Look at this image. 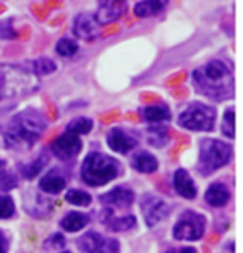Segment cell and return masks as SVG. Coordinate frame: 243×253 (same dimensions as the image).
<instances>
[{"instance_id":"obj_1","label":"cell","mask_w":243,"mask_h":253,"mask_svg":"<svg viewBox=\"0 0 243 253\" xmlns=\"http://www.w3.org/2000/svg\"><path fill=\"white\" fill-rule=\"evenodd\" d=\"M47 125L48 120L40 112L27 108L13 115L3 128V142L10 150L29 152L47 130Z\"/></svg>"},{"instance_id":"obj_2","label":"cell","mask_w":243,"mask_h":253,"mask_svg":"<svg viewBox=\"0 0 243 253\" xmlns=\"http://www.w3.org/2000/svg\"><path fill=\"white\" fill-rule=\"evenodd\" d=\"M193 80L197 84V88L213 100H227L233 97V92H235V80H233L232 72L220 60H213L195 70Z\"/></svg>"},{"instance_id":"obj_3","label":"cell","mask_w":243,"mask_h":253,"mask_svg":"<svg viewBox=\"0 0 243 253\" xmlns=\"http://www.w3.org/2000/svg\"><path fill=\"white\" fill-rule=\"evenodd\" d=\"M40 88V79L32 70L15 63H0V102L32 95Z\"/></svg>"},{"instance_id":"obj_4","label":"cell","mask_w":243,"mask_h":253,"mask_svg":"<svg viewBox=\"0 0 243 253\" xmlns=\"http://www.w3.org/2000/svg\"><path fill=\"white\" fill-rule=\"evenodd\" d=\"M120 171L119 162L102 152H90L82 165V180L90 187H102L117 178Z\"/></svg>"},{"instance_id":"obj_5","label":"cell","mask_w":243,"mask_h":253,"mask_svg":"<svg viewBox=\"0 0 243 253\" xmlns=\"http://www.w3.org/2000/svg\"><path fill=\"white\" fill-rule=\"evenodd\" d=\"M232 147L222 140L205 138L200 142L199 171L202 175H211L230 162Z\"/></svg>"},{"instance_id":"obj_6","label":"cell","mask_w":243,"mask_h":253,"mask_svg":"<svg viewBox=\"0 0 243 253\" xmlns=\"http://www.w3.org/2000/svg\"><path fill=\"white\" fill-rule=\"evenodd\" d=\"M215 120H217L215 108L200 102L190 103L178 115V125L187 130H195V132H210V130H213Z\"/></svg>"},{"instance_id":"obj_7","label":"cell","mask_w":243,"mask_h":253,"mask_svg":"<svg viewBox=\"0 0 243 253\" xmlns=\"http://www.w3.org/2000/svg\"><path fill=\"white\" fill-rule=\"evenodd\" d=\"M206 220L203 215L197 213V211L187 210L180 215L178 221L173 227V237L177 240L183 242H195L200 240L205 233Z\"/></svg>"},{"instance_id":"obj_8","label":"cell","mask_w":243,"mask_h":253,"mask_svg":"<svg viewBox=\"0 0 243 253\" xmlns=\"http://www.w3.org/2000/svg\"><path fill=\"white\" fill-rule=\"evenodd\" d=\"M82 147H83L82 138L72 132H67V130L60 137L53 140L50 145L53 155L58 157L60 160H72V158H75L82 152Z\"/></svg>"},{"instance_id":"obj_9","label":"cell","mask_w":243,"mask_h":253,"mask_svg":"<svg viewBox=\"0 0 243 253\" xmlns=\"http://www.w3.org/2000/svg\"><path fill=\"white\" fill-rule=\"evenodd\" d=\"M142 213L148 227H155L170 213V205L163 198L155 195H145L142 198Z\"/></svg>"},{"instance_id":"obj_10","label":"cell","mask_w":243,"mask_h":253,"mask_svg":"<svg viewBox=\"0 0 243 253\" xmlns=\"http://www.w3.org/2000/svg\"><path fill=\"white\" fill-rule=\"evenodd\" d=\"M127 10V2H119V0H107V2H100L97 7V12L93 13V19L97 24L107 25L110 22L119 20Z\"/></svg>"},{"instance_id":"obj_11","label":"cell","mask_w":243,"mask_h":253,"mask_svg":"<svg viewBox=\"0 0 243 253\" xmlns=\"http://www.w3.org/2000/svg\"><path fill=\"white\" fill-rule=\"evenodd\" d=\"M107 143L117 153H128L137 147V138H133L127 130L120 128V126H114L107 135Z\"/></svg>"},{"instance_id":"obj_12","label":"cell","mask_w":243,"mask_h":253,"mask_svg":"<svg viewBox=\"0 0 243 253\" xmlns=\"http://www.w3.org/2000/svg\"><path fill=\"white\" fill-rule=\"evenodd\" d=\"M74 34L82 40H93L98 35V24L90 13H80L74 20Z\"/></svg>"},{"instance_id":"obj_13","label":"cell","mask_w":243,"mask_h":253,"mask_svg":"<svg viewBox=\"0 0 243 253\" xmlns=\"http://www.w3.org/2000/svg\"><path fill=\"white\" fill-rule=\"evenodd\" d=\"M100 202L107 207H119V209H123V207H130L135 202V193L130 188L125 187H117L114 190H110L109 193L100 197Z\"/></svg>"},{"instance_id":"obj_14","label":"cell","mask_w":243,"mask_h":253,"mask_svg":"<svg viewBox=\"0 0 243 253\" xmlns=\"http://www.w3.org/2000/svg\"><path fill=\"white\" fill-rule=\"evenodd\" d=\"M173 187L177 190L178 195L183 198L192 200V198L197 197V185L192 180L190 175H188V171L183 169H178L173 173Z\"/></svg>"},{"instance_id":"obj_15","label":"cell","mask_w":243,"mask_h":253,"mask_svg":"<svg viewBox=\"0 0 243 253\" xmlns=\"http://www.w3.org/2000/svg\"><path fill=\"white\" fill-rule=\"evenodd\" d=\"M39 187L42 192L52 193L53 195V193H60L62 190L67 187V180H65L64 175H62L60 170L52 169V170H48L42 178H40Z\"/></svg>"},{"instance_id":"obj_16","label":"cell","mask_w":243,"mask_h":253,"mask_svg":"<svg viewBox=\"0 0 243 253\" xmlns=\"http://www.w3.org/2000/svg\"><path fill=\"white\" fill-rule=\"evenodd\" d=\"M205 200L211 207H223L230 200V190L222 182L211 183L205 192Z\"/></svg>"},{"instance_id":"obj_17","label":"cell","mask_w":243,"mask_h":253,"mask_svg":"<svg viewBox=\"0 0 243 253\" xmlns=\"http://www.w3.org/2000/svg\"><path fill=\"white\" fill-rule=\"evenodd\" d=\"M132 167L140 173H154L159 169V160L148 152H137L132 157Z\"/></svg>"},{"instance_id":"obj_18","label":"cell","mask_w":243,"mask_h":253,"mask_svg":"<svg viewBox=\"0 0 243 253\" xmlns=\"http://www.w3.org/2000/svg\"><path fill=\"white\" fill-rule=\"evenodd\" d=\"M88 215L85 213H79V211H70L67 213L60 221V227L65 230V232H80L83 227L88 225Z\"/></svg>"},{"instance_id":"obj_19","label":"cell","mask_w":243,"mask_h":253,"mask_svg":"<svg viewBox=\"0 0 243 253\" xmlns=\"http://www.w3.org/2000/svg\"><path fill=\"white\" fill-rule=\"evenodd\" d=\"M142 115L148 124H163L172 119V114L165 105H150L142 110Z\"/></svg>"},{"instance_id":"obj_20","label":"cell","mask_w":243,"mask_h":253,"mask_svg":"<svg viewBox=\"0 0 243 253\" xmlns=\"http://www.w3.org/2000/svg\"><path fill=\"white\" fill-rule=\"evenodd\" d=\"M166 2H162V0H143V2H137L135 3V15L137 17H150V15H157L159 12H162L165 8Z\"/></svg>"},{"instance_id":"obj_21","label":"cell","mask_w":243,"mask_h":253,"mask_svg":"<svg viewBox=\"0 0 243 253\" xmlns=\"http://www.w3.org/2000/svg\"><path fill=\"white\" fill-rule=\"evenodd\" d=\"M170 142V133L165 125H150L148 128V143L154 147H165Z\"/></svg>"},{"instance_id":"obj_22","label":"cell","mask_w":243,"mask_h":253,"mask_svg":"<svg viewBox=\"0 0 243 253\" xmlns=\"http://www.w3.org/2000/svg\"><path fill=\"white\" fill-rule=\"evenodd\" d=\"M48 162V157L45 155V153H42V155H39L37 158H35L34 162H30V164H25L20 167V173L22 177L27 178V180H32L35 178L37 175L40 173V171L43 170L45 164Z\"/></svg>"},{"instance_id":"obj_23","label":"cell","mask_w":243,"mask_h":253,"mask_svg":"<svg viewBox=\"0 0 243 253\" xmlns=\"http://www.w3.org/2000/svg\"><path fill=\"white\" fill-rule=\"evenodd\" d=\"M103 243H105V238H103L102 235H98L95 232H88L79 240V248L83 253H88V252H93V250H97V248L103 247Z\"/></svg>"},{"instance_id":"obj_24","label":"cell","mask_w":243,"mask_h":253,"mask_svg":"<svg viewBox=\"0 0 243 253\" xmlns=\"http://www.w3.org/2000/svg\"><path fill=\"white\" fill-rule=\"evenodd\" d=\"M30 67H32V72L35 75H50L57 70V63L52 60V58L47 57H40L37 60L30 62Z\"/></svg>"},{"instance_id":"obj_25","label":"cell","mask_w":243,"mask_h":253,"mask_svg":"<svg viewBox=\"0 0 243 253\" xmlns=\"http://www.w3.org/2000/svg\"><path fill=\"white\" fill-rule=\"evenodd\" d=\"M135 225H137V218L133 215H127V216H119V218H110L107 227L112 232H128Z\"/></svg>"},{"instance_id":"obj_26","label":"cell","mask_w":243,"mask_h":253,"mask_svg":"<svg viewBox=\"0 0 243 253\" xmlns=\"http://www.w3.org/2000/svg\"><path fill=\"white\" fill-rule=\"evenodd\" d=\"M92 126H93V122L90 119H87V117H77V119L69 122V125H67V132H72V133H75L80 137V135L88 133L90 130H92Z\"/></svg>"},{"instance_id":"obj_27","label":"cell","mask_w":243,"mask_h":253,"mask_svg":"<svg viewBox=\"0 0 243 253\" xmlns=\"http://www.w3.org/2000/svg\"><path fill=\"white\" fill-rule=\"evenodd\" d=\"M65 200L70 202L72 205H77V207H88L90 203H92V197H90V193L83 192V190H69L65 195Z\"/></svg>"},{"instance_id":"obj_28","label":"cell","mask_w":243,"mask_h":253,"mask_svg":"<svg viewBox=\"0 0 243 253\" xmlns=\"http://www.w3.org/2000/svg\"><path fill=\"white\" fill-rule=\"evenodd\" d=\"M55 52L60 57H74L79 52V45L72 39H60L55 45Z\"/></svg>"},{"instance_id":"obj_29","label":"cell","mask_w":243,"mask_h":253,"mask_svg":"<svg viewBox=\"0 0 243 253\" xmlns=\"http://www.w3.org/2000/svg\"><path fill=\"white\" fill-rule=\"evenodd\" d=\"M222 132L225 137L235 138V108H228L223 115V125Z\"/></svg>"},{"instance_id":"obj_30","label":"cell","mask_w":243,"mask_h":253,"mask_svg":"<svg viewBox=\"0 0 243 253\" xmlns=\"http://www.w3.org/2000/svg\"><path fill=\"white\" fill-rule=\"evenodd\" d=\"M13 213H15V205L12 197L0 195V218H10Z\"/></svg>"},{"instance_id":"obj_31","label":"cell","mask_w":243,"mask_h":253,"mask_svg":"<svg viewBox=\"0 0 243 253\" xmlns=\"http://www.w3.org/2000/svg\"><path fill=\"white\" fill-rule=\"evenodd\" d=\"M17 185H19V182H17L15 175L10 173V171H7V170L0 171V188H2L3 192H8V190L15 188Z\"/></svg>"},{"instance_id":"obj_32","label":"cell","mask_w":243,"mask_h":253,"mask_svg":"<svg viewBox=\"0 0 243 253\" xmlns=\"http://www.w3.org/2000/svg\"><path fill=\"white\" fill-rule=\"evenodd\" d=\"M0 37L2 39H15L17 32L13 29V20L12 19H5L0 22Z\"/></svg>"},{"instance_id":"obj_33","label":"cell","mask_w":243,"mask_h":253,"mask_svg":"<svg viewBox=\"0 0 243 253\" xmlns=\"http://www.w3.org/2000/svg\"><path fill=\"white\" fill-rule=\"evenodd\" d=\"M117 252H119V243L115 240H105L103 247L97 248V250H93V252H88V253H117Z\"/></svg>"},{"instance_id":"obj_34","label":"cell","mask_w":243,"mask_h":253,"mask_svg":"<svg viewBox=\"0 0 243 253\" xmlns=\"http://www.w3.org/2000/svg\"><path fill=\"white\" fill-rule=\"evenodd\" d=\"M50 243H53L52 247H64L65 240H64V237H62L60 233H55V235H52V237L47 240V245H50Z\"/></svg>"},{"instance_id":"obj_35","label":"cell","mask_w":243,"mask_h":253,"mask_svg":"<svg viewBox=\"0 0 243 253\" xmlns=\"http://www.w3.org/2000/svg\"><path fill=\"white\" fill-rule=\"evenodd\" d=\"M7 250H8V242H7V238L0 233V253H7Z\"/></svg>"},{"instance_id":"obj_36","label":"cell","mask_w":243,"mask_h":253,"mask_svg":"<svg viewBox=\"0 0 243 253\" xmlns=\"http://www.w3.org/2000/svg\"><path fill=\"white\" fill-rule=\"evenodd\" d=\"M175 253H197V250L193 247H185V248H180V250Z\"/></svg>"},{"instance_id":"obj_37","label":"cell","mask_w":243,"mask_h":253,"mask_svg":"<svg viewBox=\"0 0 243 253\" xmlns=\"http://www.w3.org/2000/svg\"><path fill=\"white\" fill-rule=\"evenodd\" d=\"M5 165V160H0V167H3Z\"/></svg>"},{"instance_id":"obj_38","label":"cell","mask_w":243,"mask_h":253,"mask_svg":"<svg viewBox=\"0 0 243 253\" xmlns=\"http://www.w3.org/2000/svg\"><path fill=\"white\" fill-rule=\"evenodd\" d=\"M166 253H175V250H168V252H166Z\"/></svg>"},{"instance_id":"obj_39","label":"cell","mask_w":243,"mask_h":253,"mask_svg":"<svg viewBox=\"0 0 243 253\" xmlns=\"http://www.w3.org/2000/svg\"><path fill=\"white\" fill-rule=\"evenodd\" d=\"M64 253H70V252H64Z\"/></svg>"}]
</instances>
